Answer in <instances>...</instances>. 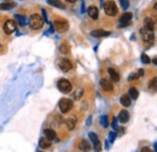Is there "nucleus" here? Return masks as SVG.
I'll use <instances>...</instances> for the list:
<instances>
[{"mask_svg":"<svg viewBox=\"0 0 157 152\" xmlns=\"http://www.w3.org/2000/svg\"><path fill=\"white\" fill-rule=\"evenodd\" d=\"M139 78V76H138V73H130L129 74V77H128V81H135V79H138Z\"/></svg>","mask_w":157,"mask_h":152,"instance_id":"obj_32","label":"nucleus"},{"mask_svg":"<svg viewBox=\"0 0 157 152\" xmlns=\"http://www.w3.org/2000/svg\"><path fill=\"white\" fill-rule=\"evenodd\" d=\"M142 61H143V63H145V65H147V63H150V59H149V56H147V55H145V54H143V55H142Z\"/></svg>","mask_w":157,"mask_h":152,"instance_id":"obj_31","label":"nucleus"},{"mask_svg":"<svg viewBox=\"0 0 157 152\" xmlns=\"http://www.w3.org/2000/svg\"><path fill=\"white\" fill-rule=\"evenodd\" d=\"M39 146L41 148H48L50 146H51V140H48L46 138H41L40 141H39Z\"/></svg>","mask_w":157,"mask_h":152,"instance_id":"obj_18","label":"nucleus"},{"mask_svg":"<svg viewBox=\"0 0 157 152\" xmlns=\"http://www.w3.org/2000/svg\"><path fill=\"white\" fill-rule=\"evenodd\" d=\"M29 26L31 29H40L44 26V20L38 13H33L29 17Z\"/></svg>","mask_w":157,"mask_h":152,"instance_id":"obj_1","label":"nucleus"},{"mask_svg":"<svg viewBox=\"0 0 157 152\" xmlns=\"http://www.w3.org/2000/svg\"><path fill=\"white\" fill-rule=\"evenodd\" d=\"M108 72H109V76H110V78H111V82L116 83V82L120 81V74L117 73V71L115 69V68H109Z\"/></svg>","mask_w":157,"mask_h":152,"instance_id":"obj_14","label":"nucleus"},{"mask_svg":"<svg viewBox=\"0 0 157 152\" xmlns=\"http://www.w3.org/2000/svg\"><path fill=\"white\" fill-rule=\"evenodd\" d=\"M138 76H139V77H143V76H144V69H139V71H138Z\"/></svg>","mask_w":157,"mask_h":152,"instance_id":"obj_35","label":"nucleus"},{"mask_svg":"<svg viewBox=\"0 0 157 152\" xmlns=\"http://www.w3.org/2000/svg\"><path fill=\"white\" fill-rule=\"evenodd\" d=\"M156 88H157V78H152L150 81V83H149V89L154 90V89H156Z\"/></svg>","mask_w":157,"mask_h":152,"instance_id":"obj_27","label":"nucleus"},{"mask_svg":"<svg viewBox=\"0 0 157 152\" xmlns=\"http://www.w3.org/2000/svg\"><path fill=\"white\" fill-rule=\"evenodd\" d=\"M128 95H129V98L130 99H138V96H139V93H138V90L135 89V88H133V86H130L129 88V91H128Z\"/></svg>","mask_w":157,"mask_h":152,"instance_id":"obj_22","label":"nucleus"},{"mask_svg":"<svg viewBox=\"0 0 157 152\" xmlns=\"http://www.w3.org/2000/svg\"><path fill=\"white\" fill-rule=\"evenodd\" d=\"M132 17H133V15L130 12H125L121 17H120V27H126L128 26L130 21H132Z\"/></svg>","mask_w":157,"mask_h":152,"instance_id":"obj_8","label":"nucleus"},{"mask_svg":"<svg viewBox=\"0 0 157 152\" xmlns=\"http://www.w3.org/2000/svg\"><path fill=\"white\" fill-rule=\"evenodd\" d=\"M44 134H45V138L48 139V140L56 139V131L53 129H45L44 130Z\"/></svg>","mask_w":157,"mask_h":152,"instance_id":"obj_20","label":"nucleus"},{"mask_svg":"<svg viewBox=\"0 0 157 152\" xmlns=\"http://www.w3.org/2000/svg\"><path fill=\"white\" fill-rule=\"evenodd\" d=\"M104 11L108 16H116L119 12V9H117V5L115 4V1L108 0V1L104 3Z\"/></svg>","mask_w":157,"mask_h":152,"instance_id":"obj_2","label":"nucleus"},{"mask_svg":"<svg viewBox=\"0 0 157 152\" xmlns=\"http://www.w3.org/2000/svg\"><path fill=\"white\" fill-rule=\"evenodd\" d=\"M70 47H69V44L68 43H63V44H61V46H59V51L62 52V54H69V50Z\"/></svg>","mask_w":157,"mask_h":152,"instance_id":"obj_24","label":"nucleus"},{"mask_svg":"<svg viewBox=\"0 0 157 152\" xmlns=\"http://www.w3.org/2000/svg\"><path fill=\"white\" fill-rule=\"evenodd\" d=\"M154 148H155V152H157V144H155V145H154Z\"/></svg>","mask_w":157,"mask_h":152,"instance_id":"obj_38","label":"nucleus"},{"mask_svg":"<svg viewBox=\"0 0 157 152\" xmlns=\"http://www.w3.org/2000/svg\"><path fill=\"white\" fill-rule=\"evenodd\" d=\"M119 121L121 122V123H127L128 122V119H129V113L126 111V110H122L121 112H120V115H119Z\"/></svg>","mask_w":157,"mask_h":152,"instance_id":"obj_15","label":"nucleus"},{"mask_svg":"<svg viewBox=\"0 0 157 152\" xmlns=\"http://www.w3.org/2000/svg\"><path fill=\"white\" fill-rule=\"evenodd\" d=\"M76 123H77V118L75 116H70L67 121H65V125H67L69 130H73L74 128L76 127Z\"/></svg>","mask_w":157,"mask_h":152,"instance_id":"obj_12","label":"nucleus"},{"mask_svg":"<svg viewBox=\"0 0 157 152\" xmlns=\"http://www.w3.org/2000/svg\"><path fill=\"white\" fill-rule=\"evenodd\" d=\"M89 139L92 140V142H93V145H96V144H98V142H100L99 141V139H98V136H97V134H94V133H89Z\"/></svg>","mask_w":157,"mask_h":152,"instance_id":"obj_28","label":"nucleus"},{"mask_svg":"<svg viewBox=\"0 0 157 152\" xmlns=\"http://www.w3.org/2000/svg\"><path fill=\"white\" fill-rule=\"evenodd\" d=\"M120 3H121V6H122L123 10H127L128 9V6H129L128 0H120Z\"/></svg>","mask_w":157,"mask_h":152,"instance_id":"obj_30","label":"nucleus"},{"mask_svg":"<svg viewBox=\"0 0 157 152\" xmlns=\"http://www.w3.org/2000/svg\"><path fill=\"white\" fill-rule=\"evenodd\" d=\"M92 37H96V38H102V37H108V35H110V32H108V30H104V29H94V30H92Z\"/></svg>","mask_w":157,"mask_h":152,"instance_id":"obj_13","label":"nucleus"},{"mask_svg":"<svg viewBox=\"0 0 157 152\" xmlns=\"http://www.w3.org/2000/svg\"><path fill=\"white\" fill-rule=\"evenodd\" d=\"M57 88L59 89V91H62L63 94H68L71 91V83L67 79H59L58 83H57Z\"/></svg>","mask_w":157,"mask_h":152,"instance_id":"obj_4","label":"nucleus"},{"mask_svg":"<svg viewBox=\"0 0 157 152\" xmlns=\"http://www.w3.org/2000/svg\"><path fill=\"white\" fill-rule=\"evenodd\" d=\"M144 27L147 28V29H150V30H154V28H155V21L152 18H150V17H146L144 20Z\"/></svg>","mask_w":157,"mask_h":152,"instance_id":"obj_16","label":"nucleus"},{"mask_svg":"<svg viewBox=\"0 0 157 152\" xmlns=\"http://www.w3.org/2000/svg\"><path fill=\"white\" fill-rule=\"evenodd\" d=\"M154 9H155V10H157V3L154 5Z\"/></svg>","mask_w":157,"mask_h":152,"instance_id":"obj_41","label":"nucleus"},{"mask_svg":"<svg viewBox=\"0 0 157 152\" xmlns=\"http://www.w3.org/2000/svg\"><path fill=\"white\" fill-rule=\"evenodd\" d=\"M142 152H154L151 148H149V147H144L143 150H142Z\"/></svg>","mask_w":157,"mask_h":152,"instance_id":"obj_34","label":"nucleus"},{"mask_svg":"<svg viewBox=\"0 0 157 152\" xmlns=\"http://www.w3.org/2000/svg\"><path fill=\"white\" fill-rule=\"evenodd\" d=\"M53 26H54V29L57 32H59V33H65V32L69 29V23H68L67 20H64V18L54 20Z\"/></svg>","mask_w":157,"mask_h":152,"instance_id":"obj_3","label":"nucleus"},{"mask_svg":"<svg viewBox=\"0 0 157 152\" xmlns=\"http://www.w3.org/2000/svg\"><path fill=\"white\" fill-rule=\"evenodd\" d=\"M15 6V3H4L0 5V9L1 10H10Z\"/></svg>","mask_w":157,"mask_h":152,"instance_id":"obj_26","label":"nucleus"},{"mask_svg":"<svg viewBox=\"0 0 157 152\" xmlns=\"http://www.w3.org/2000/svg\"><path fill=\"white\" fill-rule=\"evenodd\" d=\"M109 136H110V138H109L110 142H114V140H115V136H116V133H114V131H112V133H110V134H109Z\"/></svg>","mask_w":157,"mask_h":152,"instance_id":"obj_33","label":"nucleus"},{"mask_svg":"<svg viewBox=\"0 0 157 152\" xmlns=\"http://www.w3.org/2000/svg\"><path fill=\"white\" fill-rule=\"evenodd\" d=\"M4 32L6 34H11L13 32L17 29V25H16V21L13 20H7L5 23H4Z\"/></svg>","mask_w":157,"mask_h":152,"instance_id":"obj_7","label":"nucleus"},{"mask_svg":"<svg viewBox=\"0 0 157 152\" xmlns=\"http://www.w3.org/2000/svg\"><path fill=\"white\" fill-rule=\"evenodd\" d=\"M58 66H59V68H61L63 72H69V71L73 68L71 62H70L68 59H61L59 62H58Z\"/></svg>","mask_w":157,"mask_h":152,"instance_id":"obj_9","label":"nucleus"},{"mask_svg":"<svg viewBox=\"0 0 157 152\" xmlns=\"http://www.w3.org/2000/svg\"><path fill=\"white\" fill-rule=\"evenodd\" d=\"M15 18L17 20V22L20 23V26L24 27V26L27 25V21H26V18H24L23 16H21V15H16V16H15Z\"/></svg>","mask_w":157,"mask_h":152,"instance_id":"obj_25","label":"nucleus"},{"mask_svg":"<svg viewBox=\"0 0 157 152\" xmlns=\"http://www.w3.org/2000/svg\"><path fill=\"white\" fill-rule=\"evenodd\" d=\"M67 1H68V3H71V4H73V3H75L76 0H67Z\"/></svg>","mask_w":157,"mask_h":152,"instance_id":"obj_37","label":"nucleus"},{"mask_svg":"<svg viewBox=\"0 0 157 152\" xmlns=\"http://www.w3.org/2000/svg\"><path fill=\"white\" fill-rule=\"evenodd\" d=\"M120 102H121V105H122V106L128 107V106L130 105V98H129V95H127V94L122 95V96L120 98Z\"/></svg>","mask_w":157,"mask_h":152,"instance_id":"obj_17","label":"nucleus"},{"mask_svg":"<svg viewBox=\"0 0 157 152\" xmlns=\"http://www.w3.org/2000/svg\"><path fill=\"white\" fill-rule=\"evenodd\" d=\"M91 121H92V118L89 117V118H88V121H87V124H89V123H91Z\"/></svg>","mask_w":157,"mask_h":152,"instance_id":"obj_39","label":"nucleus"},{"mask_svg":"<svg viewBox=\"0 0 157 152\" xmlns=\"http://www.w3.org/2000/svg\"><path fill=\"white\" fill-rule=\"evenodd\" d=\"M58 107L62 113H68V112L73 108V101L70 99H62L58 103Z\"/></svg>","mask_w":157,"mask_h":152,"instance_id":"obj_5","label":"nucleus"},{"mask_svg":"<svg viewBox=\"0 0 157 152\" xmlns=\"http://www.w3.org/2000/svg\"><path fill=\"white\" fill-rule=\"evenodd\" d=\"M100 124H102L103 128L108 127V117H106V116H102L100 117Z\"/></svg>","mask_w":157,"mask_h":152,"instance_id":"obj_29","label":"nucleus"},{"mask_svg":"<svg viewBox=\"0 0 157 152\" xmlns=\"http://www.w3.org/2000/svg\"><path fill=\"white\" fill-rule=\"evenodd\" d=\"M47 3L51 5V6L58 7V9H64V7H65V5L61 1V0H47Z\"/></svg>","mask_w":157,"mask_h":152,"instance_id":"obj_19","label":"nucleus"},{"mask_svg":"<svg viewBox=\"0 0 157 152\" xmlns=\"http://www.w3.org/2000/svg\"><path fill=\"white\" fill-rule=\"evenodd\" d=\"M87 12H88V16L92 20H97L99 17V10H98V7L92 5V6H89L88 9H87Z\"/></svg>","mask_w":157,"mask_h":152,"instance_id":"obj_11","label":"nucleus"},{"mask_svg":"<svg viewBox=\"0 0 157 152\" xmlns=\"http://www.w3.org/2000/svg\"><path fill=\"white\" fill-rule=\"evenodd\" d=\"M140 34H142V38L145 43H152L154 39H155V34H154V30H150L147 28H142L140 29Z\"/></svg>","mask_w":157,"mask_h":152,"instance_id":"obj_6","label":"nucleus"},{"mask_svg":"<svg viewBox=\"0 0 157 152\" xmlns=\"http://www.w3.org/2000/svg\"><path fill=\"white\" fill-rule=\"evenodd\" d=\"M100 86L103 88V90H105V91H112V89H114L112 82L110 81L109 78H102L100 79Z\"/></svg>","mask_w":157,"mask_h":152,"instance_id":"obj_10","label":"nucleus"},{"mask_svg":"<svg viewBox=\"0 0 157 152\" xmlns=\"http://www.w3.org/2000/svg\"><path fill=\"white\" fill-rule=\"evenodd\" d=\"M82 151H85V152H88V151H91V145H89V142L88 141H86V140H81L80 141V146H79Z\"/></svg>","mask_w":157,"mask_h":152,"instance_id":"obj_21","label":"nucleus"},{"mask_svg":"<svg viewBox=\"0 0 157 152\" xmlns=\"http://www.w3.org/2000/svg\"><path fill=\"white\" fill-rule=\"evenodd\" d=\"M154 63H155V65H157V57H156V59H154Z\"/></svg>","mask_w":157,"mask_h":152,"instance_id":"obj_40","label":"nucleus"},{"mask_svg":"<svg viewBox=\"0 0 157 152\" xmlns=\"http://www.w3.org/2000/svg\"><path fill=\"white\" fill-rule=\"evenodd\" d=\"M43 16H44V21H47V17H46V12H45V10H43Z\"/></svg>","mask_w":157,"mask_h":152,"instance_id":"obj_36","label":"nucleus"},{"mask_svg":"<svg viewBox=\"0 0 157 152\" xmlns=\"http://www.w3.org/2000/svg\"><path fill=\"white\" fill-rule=\"evenodd\" d=\"M82 96H84V89H82V88H77V89L75 90V93H74V99L79 100Z\"/></svg>","mask_w":157,"mask_h":152,"instance_id":"obj_23","label":"nucleus"}]
</instances>
